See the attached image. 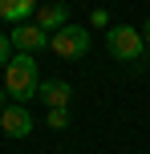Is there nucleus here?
Masks as SVG:
<instances>
[{
    "label": "nucleus",
    "mask_w": 150,
    "mask_h": 154,
    "mask_svg": "<svg viewBox=\"0 0 150 154\" xmlns=\"http://www.w3.org/2000/svg\"><path fill=\"white\" fill-rule=\"evenodd\" d=\"M4 89L12 93V101H20V106L41 93V73H37L32 53H20V57H12V61L4 65Z\"/></svg>",
    "instance_id": "f257e3e1"
},
{
    "label": "nucleus",
    "mask_w": 150,
    "mask_h": 154,
    "mask_svg": "<svg viewBox=\"0 0 150 154\" xmlns=\"http://www.w3.org/2000/svg\"><path fill=\"white\" fill-rule=\"evenodd\" d=\"M49 49H53L61 61H77V57L89 53V29H81V24H65V29H57L53 37H49Z\"/></svg>",
    "instance_id": "f03ea898"
},
{
    "label": "nucleus",
    "mask_w": 150,
    "mask_h": 154,
    "mask_svg": "<svg viewBox=\"0 0 150 154\" xmlns=\"http://www.w3.org/2000/svg\"><path fill=\"white\" fill-rule=\"evenodd\" d=\"M106 41H110V53L118 61H142V53H146V41L134 24H114L106 32Z\"/></svg>",
    "instance_id": "7ed1b4c3"
},
{
    "label": "nucleus",
    "mask_w": 150,
    "mask_h": 154,
    "mask_svg": "<svg viewBox=\"0 0 150 154\" xmlns=\"http://www.w3.org/2000/svg\"><path fill=\"white\" fill-rule=\"evenodd\" d=\"M8 37H12V49L16 53H41V49H49V32L41 29V24H12V32H8Z\"/></svg>",
    "instance_id": "20e7f679"
},
{
    "label": "nucleus",
    "mask_w": 150,
    "mask_h": 154,
    "mask_svg": "<svg viewBox=\"0 0 150 154\" xmlns=\"http://www.w3.org/2000/svg\"><path fill=\"white\" fill-rule=\"evenodd\" d=\"M0 130H4L8 138H29L32 134V114L20 106V101H12V106L0 109Z\"/></svg>",
    "instance_id": "39448f33"
},
{
    "label": "nucleus",
    "mask_w": 150,
    "mask_h": 154,
    "mask_svg": "<svg viewBox=\"0 0 150 154\" xmlns=\"http://www.w3.org/2000/svg\"><path fill=\"white\" fill-rule=\"evenodd\" d=\"M32 24H41L45 32H57V29H65V24H69V8L57 4V0H45V4L32 12Z\"/></svg>",
    "instance_id": "423d86ee"
},
{
    "label": "nucleus",
    "mask_w": 150,
    "mask_h": 154,
    "mask_svg": "<svg viewBox=\"0 0 150 154\" xmlns=\"http://www.w3.org/2000/svg\"><path fill=\"white\" fill-rule=\"evenodd\" d=\"M37 97H45L49 109H69L73 85H69V81H41V93H37Z\"/></svg>",
    "instance_id": "0eeeda50"
},
{
    "label": "nucleus",
    "mask_w": 150,
    "mask_h": 154,
    "mask_svg": "<svg viewBox=\"0 0 150 154\" xmlns=\"http://www.w3.org/2000/svg\"><path fill=\"white\" fill-rule=\"evenodd\" d=\"M37 12V0H0V20L8 24H24Z\"/></svg>",
    "instance_id": "6e6552de"
},
{
    "label": "nucleus",
    "mask_w": 150,
    "mask_h": 154,
    "mask_svg": "<svg viewBox=\"0 0 150 154\" xmlns=\"http://www.w3.org/2000/svg\"><path fill=\"white\" fill-rule=\"evenodd\" d=\"M8 61H12V37H8V32H0V69H4Z\"/></svg>",
    "instance_id": "1a4fd4ad"
},
{
    "label": "nucleus",
    "mask_w": 150,
    "mask_h": 154,
    "mask_svg": "<svg viewBox=\"0 0 150 154\" xmlns=\"http://www.w3.org/2000/svg\"><path fill=\"white\" fill-rule=\"evenodd\" d=\"M49 126L53 130H65L69 126V109H49Z\"/></svg>",
    "instance_id": "9d476101"
},
{
    "label": "nucleus",
    "mask_w": 150,
    "mask_h": 154,
    "mask_svg": "<svg viewBox=\"0 0 150 154\" xmlns=\"http://www.w3.org/2000/svg\"><path fill=\"white\" fill-rule=\"evenodd\" d=\"M106 20H110L106 8H93V12H89V24H106ZM106 29H110V24H106Z\"/></svg>",
    "instance_id": "9b49d317"
},
{
    "label": "nucleus",
    "mask_w": 150,
    "mask_h": 154,
    "mask_svg": "<svg viewBox=\"0 0 150 154\" xmlns=\"http://www.w3.org/2000/svg\"><path fill=\"white\" fill-rule=\"evenodd\" d=\"M142 41H146V45H150V20L142 24Z\"/></svg>",
    "instance_id": "f8f14e48"
},
{
    "label": "nucleus",
    "mask_w": 150,
    "mask_h": 154,
    "mask_svg": "<svg viewBox=\"0 0 150 154\" xmlns=\"http://www.w3.org/2000/svg\"><path fill=\"white\" fill-rule=\"evenodd\" d=\"M4 93H8V89H4V85H0V109H4Z\"/></svg>",
    "instance_id": "ddd939ff"
}]
</instances>
